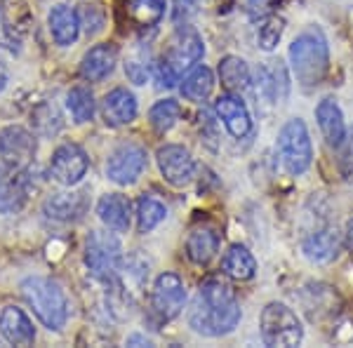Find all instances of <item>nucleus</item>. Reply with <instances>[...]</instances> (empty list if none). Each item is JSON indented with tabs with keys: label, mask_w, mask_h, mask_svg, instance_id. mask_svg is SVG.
Listing matches in <instances>:
<instances>
[{
	"label": "nucleus",
	"mask_w": 353,
	"mask_h": 348,
	"mask_svg": "<svg viewBox=\"0 0 353 348\" xmlns=\"http://www.w3.org/2000/svg\"><path fill=\"white\" fill-rule=\"evenodd\" d=\"M278 153H281L283 167L288 170V174L299 176L311 167L313 146L309 130L301 118H292L283 125L281 134H278Z\"/></svg>",
	"instance_id": "obj_5"
},
{
	"label": "nucleus",
	"mask_w": 353,
	"mask_h": 348,
	"mask_svg": "<svg viewBox=\"0 0 353 348\" xmlns=\"http://www.w3.org/2000/svg\"><path fill=\"white\" fill-rule=\"evenodd\" d=\"M97 214L101 224L113 233H128L130 216H132V205L121 193H106L97 203Z\"/></svg>",
	"instance_id": "obj_16"
},
{
	"label": "nucleus",
	"mask_w": 353,
	"mask_h": 348,
	"mask_svg": "<svg viewBox=\"0 0 353 348\" xmlns=\"http://www.w3.org/2000/svg\"><path fill=\"white\" fill-rule=\"evenodd\" d=\"M290 64L301 88L323 83L330 66V48L321 28H309L294 38L290 45Z\"/></svg>",
	"instance_id": "obj_2"
},
{
	"label": "nucleus",
	"mask_w": 353,
	"mask_h": 348,
	"mask_svg": "<svg viewBox=\"0 0 353 348\" xmlns=\"http://www.w3.org/2000/svg\"><path fill=\"white\" fill-rule=\"evenodd\" d=\"M45 214L54 221H78L88 209V191H59L48 196L43 205Z\"/></svg>",
	"instance_id": "obj_13"
},
{
	"label": "nucleus",
	"mask_w": 353,
	"mask_h": 348,
	"mask_svg": "<svg viewBox=\"0 0 353 348\" xmlns=\"http://www.w3.org/2000/svg\"><path fill=\"white\" fill-rule=\"evenodd\" d=\"M21 294L26 304L33 308L36 318L48 329H61L68 320V301L59 283L50 278L31 276L21 283Z\"/></svg>",
	"instance_id": "obj_3"
},
{
	"label": "nucleus",
	"mask_w": 353,
	"mask_h": 348,
	"mask_svg": "<svg viewBox=\"0 0 353 348\" xmlns=\"http://www.w3.org/2000/svg\"><path fill=\"white\" fill-rule=\"evenodd\" d=\"M214 113H217L219 121L224 123L226 132L231 136H236V139L248 136L250 130H252V118H250V111L241 96L221 94L219 99L214 101Z\"/></svg>",
	"instance_id": "obj_12"
},
{
	"label": "nucleus",
	"mask_w": 353,
	"mask_h": 348,
	"mask_svg": "<svg viewBox=\"0 0 353 348\" xmlns=\"http://www.w3.org/2000/svg\"><path fill=\"white\" fill-rule=\"evenodd\" d=\"M118 64V50L111 43L94 45L81 61V76L88 83H99L106 76H111Z\"/></svg>",
	"instance_id": "obj_17"
},
{
	"label": "nucleus",
	"mask_w": 353,
	"mask_h": 348,
	"mask_svg": "<svg viewBox=\"0 0 353 348\" xmlns=\"http://www.w3.org/2000/svg\"><path fill=\"white\" fill-rule=\"evenodd\" d=\"M48 26H50V33H52L54 43L61 45V48H68L78 41L81 36V14L71 8V5H57L52 8V12L48 17Z\"/></svg>",
	"instance_id": "obj_18"
},
{
	"label": "nucleus",
	"mask_w": 353,
	"mask_h": 348,
	"mask_svg": "<svg viewBox=\"0 0 353 348\" xmlns=\"http://www.w3.org/2000/svg\"><path fill=\"white\" fill-rule=\"evenodd\" d=\"M224 273L233 280H252L254 273H257V261H254L252 252L243 245H231L229 252L224 254L221 261Z\"/></svg>",
	"instance_id": "obj_24"
},
{
	"label": "nucleus",
	"mask_w": 353,
	"mask_h": 348,
	"mask_svg": "<svg viewBox=\"0 0 353 348\" xmlns=\"http://www.w3.org/2000/svg\"><path fill=\"white\" fill-rule=\"evenodd\" d=\"M179 116H181L179 101L163 99V101H158V104H153L151 113H149V121L156 132H170V130L176 125V121H179Z\"/></svg>",
	"instance_id": "obj_31"
},
{
	"label": "nucleus",
	"mask_w": 353,
	"mask_h": 348,
	"mask_svg": "<svg viewBox=\"0 0 353 348\" xmlns=\"http://www.w3.org/2000/svg\"><path fill=\"white\" fill-rule=\"evenodd\" d=\"M128 12L137 26H156L165 14V0H132Z\"/></svg>",
	"instance_id": "obj_29"
},
{
	"label": "nucleus",
	"mask_w": 353,
	"mask_h": 348,
	"mask_svg": "<svg viewBox=\"0 0 353 348\" xmlns=\"http://www.w3.org/2000/svg\"><path fill=\"white\" fill-rule=\"evenodd\" d=\"M203 54H205V45L201 41V36L189 31V33H181L179 41L172 45V50H170L165 61H168L176 73H181L184 68L198 64V61L203 59Z\"/></svg>",
	"instance_id": "obj_21"
},
{
	"label": "nucleus",
	"mask_w": 353,
	"mask_h": 348,
	"mask_svg": "<svg viewBox=\"0 0 353 348\" xmlns=\"http://www.w3.org/2000/svg\"><path fill=\"white\" fill-rule=\"evenodd\" d=\"M346 245H349L351 256H353V216L349 219V224H346Z\"/></svg>",
	"instance_id": "obj_37"
},
{
	"label": "nucleus",
	"mask_w": 353,
	"mask_h": 348,
	"mask_svg": "<svg viewBox=\"0 0 353 348\" xmlns=\"http://www.w3.org/2000/svg\"><path fill=\"white\" fill-rule=\"evenodd\" d=\"M128 344L132 346V344H144V346H151V341L149 339H144V336H139V334H134V336H130L128 339Z\"/></svg>",
	"instance_id": "obj_38"
},
{
	"label": "nucleus",
	"mask_w": 353,
	"mask_h": 348,
	"mask_svg": "<svg viewBox=\"0 0 353 348\" xmlns=\"http://www.w3.org/2000/svg\"><path fill=\"white\" fill-rule=\"evenodd\" d=\"M90 161L85 156V151L78 144H64L52 153L50 161V176L61 186H76L83 181V176L88 174Z\"/></svg>",
	"instance_id": "obj_10"
},
{
	"label": "nucleus",
	"mask_w": 353,
	"mask_h": 348,
	"mask_svg": "<svg viewBox=\"0 0 353 348\" xmlns=\"http://www.w3.org/2000/svg\"><path fill=\"white\" fill-rule=\"evenodd\" d=\"M316 121H318V127H321V132L330 146L339 148L344 144V139H346L344 116H341V108L332 96H325V99L316 106Z\"/></svg>",
	"instance_id": "obj_19"
},
{
	"label": "nucleus",
	"mask_w": 353,
	"mask_h": 348,
	"mask_svg": "<svg viewBox=\"0 0 353 348\" xmlns=\"http://www.w3.org/2000/svg\"><path fill=\"white\" fill-rule=\"evenodd\" d=\"M17 172V170H14ZM0 167V214H14L26 203V186L19 174Z\"/></svg>",
	"instance_id": "obj_22"
},
{
	"label": "nucleus",
	"mask_w": 353,
	"mask_h": 348,
	"mask_svg": "<svg viewBox=\"0 0 353 348\" xmlns=\"http://www.w3.org/2000/svg\"><path fill=\"white\" fill-rule=\"evenodd\" d=\"M261 339L266 346H299L304 339V325L297 318V313L281 301H271L269 306L261 311L259 318Z\"/></svg>",
	"instance_id": "obj_4"
},
{
	"label": "nucleus",
	"mask_w": 353,
	"mask_h": 348,
	"mask_svg": "<svg viewBox=\"0 0 353 348\" xmlns=\"http://www.w3.org/2000/svg\"><path fill=\"white\" fill-rule=\"evenodd\" d=\"M101 113H104V121L111 127H123V125L134 123L137 118V99L130 90L116 88L101 101Z\"/></svg>",
	"instance_id": "obj_15"
},
{
	"label": "nucleus",
	"mask_w": 353,
	"mask_h": 348,
	"mask_svg": "<svg viewBox=\"0 0 353 348\" xmlns=\"http://www.w3.org/2000/svg\"><path fill=\"white\" fill-rule=\"evenodd\" d=\"M219 78H221V85H224L229 92H243L250 85V81H252L248 61L236 54H229L219 61Z\"/></svg>",
	"instance_id": "obj_25"
},
{
	"label": "nucleus",
	"mask_w": 353,
	"mask_h": 348,
	"mask_svg": "<svg viewBox=\"0 0 353 348\" xmlns=\"http://www.w3.org/2000/svg\"><path fill=\"white\" fill-rule=\"evenodd\" d=\"M241 323V304L226 283L208 280L201 287L189 313V325L196 334L224 336L233 332Z\"/></svg>",
	"instance_id": "obj_1"
},
{
	"label": "nucleus",
	"mask_w": 353,
	"mask_h": 348,
	"mask_svg": "<svg viewBox=\"0 0 353 348\" xmlns=\"http://www.w3.org/2000/svg\"><path fill=\"white\" fill-rule=\"evenodd\" d=\"M0 158L5 167L10 170H26L36 158V136L21 125H8L0 132Z\"/></svg>",
	"instance_id": "obj_8"
},
{
	"label": "nucleus",
	"mask_w": 353,
	"mask_h": 348,
	"mask_svg": "<svg viewBox=\"0 0 353 348\" xmlns=\"http://www.w3.org/2000/svg\"><path fill=\"white\" fill-rule=\"evenodd\" d=\"M66 106L76 123H88L94 116V94L88 88L78 85L66 94Z\"/></svg>",
	"instance_id": "obj_30"
},
{
	"label": "nucleus",
	"mask_w": 353,
	"mask_h": 348,
	"mask_svg": "<svg viewBox=\"0 0 353 348\" xmlns=\"http://www.w3.org/2000/svg\"><path fill=\"white\" fill-rule=\"evenodd\" d=\"M186 304V287L176 273H161L151 289V308L161 320H174Z\"/></svg>",
	"instance_id": "obj_7"
},
{
	"label": "nucleus",
	"mask_w": 353,
	"mask_h": 348,
	"mask_svg": "<svg viewBox=\"0 0 353 348\" xmlns=\"http://www.w3.org/2000/svg\"><path fill=\"white\" fill-rule=\"evenodd\" d=\"M341 247L339 233L334 228H323V231H316L301 243V249H304V256L313 264H327L337 256Z\"/></svg>",
	"instance_id": "obj_20"
},
{
	"label": "nucleus",
	"mask_w": 353,
	"mask_h": 348,
	"mask_svg": "<svg viewBox=\"0 0 353 348\" xmlns=\"http://www.w3.org/2000/svg\"><path fill=\"white\" fill-rule=\"evenodd\" d=\"M31 125L36 130V134L41 136H54L61 132L64 127V121H61V113L59 108L50 101H43L31 111Z\"/></svg>",
	"instance_id": "obj_28"
},
{
	"label": "nucleus",
	"mask_w": 353,
	"mask_h": 348,
	"mask_svg": "<svg viewBox=\"0 0 353 348\" xmlns=\"http://www.w3.org/2000/svg\"><path fill=\"white\" fill-rule=\"evenodd\" d=\"M219 249V236L212 226H198L191 231L189 240H186V254L193 264H208Z\"/></svg>",
	"instance_id": "obj_23"
},
{
	"label": "nucleus",
	"mask_w": 353,
	"mask_h": 348,
	"mask_svg": "<svg viewBox=\"0 0 353 348\" xmlns=\"http://www.w3.org/2000/svg\"><path fill=\"white\" fill-rule=\"evenodd\" d=\"M125 73H128V78L134 85H144L146 78H149V71H146V66L139 64V61H128V64H125Z\"/></svg>",
	"instance_id": "obj_33"
},
{
	"label": "nucleus",
	"mask_w": 353,
	"mask_h": 348,
	"mask_svg": "<svg viewBox=\"0 0 353 348\" xmlns=\"http://www.w3.org/2000/svg\"><path fill=\"white\" fill-rule=\"evenodd\" d=\"M168 216V207L163 201H158L151 193H144L137 203V228L139 233H151L165 221Z\"/></svg>",
	"instance_id": "obj_26"
},
{
	"label": "nucleus",
	"mask_w": 353,
	"mask_h": 348,
	"mask_svg": "<svg viewBox=\"0 0 353 348\" xmlns=\"http://www.w3.org/2000/svg\"><path fill=\"white\" fill-rule=\"evenodd\" d=\"M146 165H149V156L144 148L137 144H123L111 153L106 163V176L118 186H130L139 179Z\"/></svg>",
	"instance_id": "obj_9"
},
{
	"label": "nucleus",
	"mask_w": 353,
	"mask_h": 348,
	"mask_svg": "<svg viewBox=\"0 0 353 348\" xmlns=\"http://www.w3.org/2000/svg\"><path fill=\"white\" fill-rule=\"evenodd\" d=\"M123 264V247L113 233L90 231L85 240V266L99 280H113Z\"/></svg>",
	"instance_id": "obj_6"
},
{
	"label": "nucleus",
	"mask_w": 353,
	"mask_h": 348,
	"mask_svg": "<svg viewBox=\"0 0 353 348\" xmlns=\"http://www.w3.org/2000/svg\"><path fill=\"white\" fill-rule=\"evenodd\" d=\"M283 31H285V19L276 14H269L261 19V24L257 28V43L264 52H271V50L278 48L283 38Z\"/></svg>",
	"instance_id": "obj_32"
},
{
	"label": "nucleus",
	"mask_w": 353,
	"mask_h": 348,
	"mask_svg": "<svg viewBox=\"0 0 353 348\" xmlns=\"http://www.w3.org/2000/svg\"><path fill=\"white\" fill-rule=\"evenodd\" d=\"M158 167H161L165 181L176 188L191 184L193 172H196V165H193L189 148L179 144H168L158 151Z\"/></svg>",
	"instance_id": "obj_11"
},
{
	"label": "nucleus",
	"mask_w": 353,
	"mask_h": 348,
	"mask_svg": "<svg viewBox=\"0 0 353 348\" xmlns=\"http://www.w3.org/2000/svg\"><path fill=\"white\" fill-rule=\"evenodd\" d=\"M252 12H269V10L276 5V0H248Z\"/></svg>",
	"instance_id": "obj_35"
},
{
	"label": "nucleus",
	"mask_w": 353,
	"mask_h": 348,
	"mask_svg": "<svg viewBox=\"0 0 353 348\" xmlns=\"http://www.w3.org/2000/svg\"><path fill=\"white\" fill-rule=\"evenodd\" d=\"M0 336L12 346H31L36 341V327L21 308L5 306L0 311Z\"/></svg>",
	"instance_id": "obj_14"
},
{
	"label": "nucleus",
	"mask_w": 353,
	"mask_h": 348,
	"mask_svg": "<svg viewBox=\"0 0 353 348\" xmlns=\"http://www.w3.org/2000/svg\"><path fill=\"white\" fill-rule=\"evenodd\" d=\"M8 83H10V68L3 59H0V92L8 88Z\"/></svg>",
	"instance_id": "obj_36"
},
{
	"label": "nucleus",
	"mask_w": 353,
	"mask_h": 348,
	"mask_svg": "<svg viewBox=\"0 0 353 348\" xmlns=\"http://www.w3.org/2000/svg\"><path fill=\"white\" fill-rule=\"evenodd\" d=\"M176 76H179V73H176L165 59L158 64V81H161L163 88H172V85L176 83Z\"/></svg>",
	"instance_id": "obj_34"
},
{
	"label": "nucleus",
	"mask_w": 353,
	"mask_h": 348,
	"mask_svg": "<svg viewBox=\"0 0 353 348\" xmlns=\"http://www.w3.org/2000/svg\"><path fill=\"white\" fill-rule=\"evenodd\" d=\"M214 88V76L208 66H196L189 76L181 81V94L189 101H205Z\"/></svg>",
	"instance_id": "obj_27"
}]
</instances>
